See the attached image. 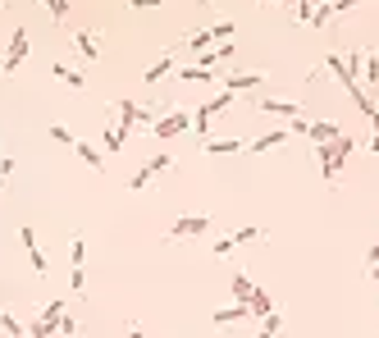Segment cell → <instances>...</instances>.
<instances>
[{"label": "cell", "instance_id": "obj_1", "mask_svg": "<svg viewBox=\"0 0 379 338\" xmlns=\"http://www.w3.org/2000/svg\"><path fill=\"white\" fill-rule=\"evenodd\" d=\"M114 114H119V128H142V123H155V110L142 101H133V96H114Z\"/></svg>", "mask_w": 379, "mask_h": 338}, {"label": "cell", "instance_id": "obj_2", "mask_svg": "<svg viewBox=\"0 0 379 338\" xmlns=\"http://www.w3.org/2000/svg\"><path fill=\"white\" fill-rule=\"evenodd\" d=\"M210 224H215L210 215H179L169 224V234H164V243H179V238H206Z\"/></svg>", "mask_w": 379, "mask_h": 338}, {"label": "cell", "instance_id": "obj_3", "mask_svg": "<svg viewBox=\"0 0 379 338\" xmlns=\"http://www.w3.org/2000/svg\"><path fill=\"white\" fill-rule=\"evenodd\" d=\"M229 105H233V92H219V96H210V101H201L197 110H192V133H210V119L224 114Z\"/></svg>", "mask_w": 379, "mask_h": 338}, {"label": "cell", "instance_id": "obj_4", "mask_svg": "<svg viewBox=\"0 0 379 338\" xmlns=\"http://www.w3.org/2000/svg\"><path fill=\"white\" fill-rule=\"evenodd\" d=\"M28 60V28L18 23L14 32H9V46H5V55H0V73H18V64Z\"/></svg>", "mask_w": 379, "mask_h": 338}, {"label": "cell", "instance_id": "obj_5", "mask_svg": "<svg viewBox=\"0 0 379 338\" xmlns=\"http://www.w3.org/2000/svg\"><path fill=\"white\" fill-rule=\"evenodd\" d=\"M169 165H174V156H169V151H160V156H151V160H147V165H142V169H138V174H133V179H128V188H133V192H142V188H151V183H155V179H160V174H164V169H169Z\"/></svg>", "mask_w": 379, "mask_h": 338}, {"label": "cell", "instance_id": "obj_6", "mask_svg": "<svg viewBox=\"0 0 379 338\" xmlns=\"http://www.w3.org/2000/svg\"><path fill=\"white\" fill-rule=\"evenodd\" d=\"M18 243H23V252H28V260H32L37 279H46V274H51V260H46V252H42V243H37V229H32V224H23V229H18Z\"/></svg>", "mask_w": 379, "mask_h": 338}, {"label": "cell", "instance_id": "obj_7", "mask_svg": "<svg viewBox=\"0 0 379 338\" xmlns=\"http://www.w3.org/2000/svg\"><path fill=\"white\" fill-rule=\"evenodd\" d=\"M188 128H192V114L188 110H169V114H160V119L151 123L155 138H179V133H188Z\"/></svg>", "mask_w": 379, "mask_h": 338}, {"label": "cell", "instance_id": "obj_8", "mask_svg": "<svg viewBox=\"0 0 379 338\" xmlns=\"http://www.w3.org/2000/svg\"><path fill=\"white\" fill-rule=\"evenodd\" d=\"M251 105H256V110H265V114H279V119H302V105L297 101H275V96H251Z\"/></svg>", "mask_w": 379, "mask_h": 338}, {"label": "cell", "instance_id": "obj_9", "mask_svg": "<svg viewBox=\"0 0 379 338\" xmlns=\"http://www.w3.org/2000/svg\"><path fill=\"white\" fill-rule=\"evenodd\" d=\"M338 169H343V156L334 151V142H320V174H325L329 188L338 183Z\"/></svg>", "mask_w": 379, "mask_h": 338}, {"label": "cell", "instance_id": "obj_10", "mask_svg": "<svg viewBox=\"0 0 379 338\" xmlns=\"http://www.w3.org/2000/svg\"><path fill=\"white\" fill-rule=\"evenodd\" d=\"M73 51L83 55V64L101 60V42H96V32H87V28H73Z\"/></svg>", "mask_w": 379, "mask_h": 338}, {"label": "cell", "instance_id": "obj_11", "mask_svg": "<svg viewBox=\"0 0 379 338\" xmlns=\"http://www.w3.org/2000/svg\"><path fill=\"white\" fill-rule=\"evenodd\" d=\"M260 83H265V73H229V78H224V92H233V96H238V92H256V87Z\"/></svg>", "mask_w": 379, "mask_h": 338}, {"label": "cell", "instance_id": "obj_12", "mask_svg": "<svg viewBox=\"0 0 379 338\" xmlns=\"http://www.w3.org/2000/svg\"><path fill=\"white\" fill-rule=\"evenodd\" d=\"M288 138H293V133H288V128H275V133H260V138H251V142H247V151H256V156H260V151H275V147H284Z\"/></svg>", "mask_w": 379, "mask_h": 338}, {"label": "cell", "instance_id": "obj_13", "mask_svg": "<svg viewBox=\"0 0 379 338\" xmlns=\"http://www.w3.org/2000/svg\"><path fill=\"white\" fill-rule=\"evenodd\" d=\"M210 320H215L219 330H229V325H238V320H251V306L247 302H233V306H224V311H215Z\"/></svg>", "mask_w": 379, "mask_h": 338}, {"label": "cell", "instance_id": "obj_14", "mask_svg": "<svg viewBox=\"0 0 379 338\" xmlns=\"http://www.w3.org/2000/svg\"><path fill=\"white\" fill-rule=\"evenodd\" d=\"M201 147H206L210 156H233V151H247V142L242 138H206Z\"/></svg>", "mask_w": 379, "mask_h": 338}, {"label": "cell", "instance_id": "obj_15", "mask_svg": "<svg viewBox=\"0 0 379 338\" xmlns=\"http://www.w3.org/2000/svg\"><path fill=\"white\" fill-rule=\"evenodd\" d=\"M338 133H343V128H338V123H329V119H315V123H306V138L315 142V147H320V142H334Z\"/></svg>", "mask_w": 379, "mask_h": 338}, {"label": "cell", "instance_id": "obj_16", "mask_svg": "<svg viewBox=\"0 0 379 338\" xmlns=\"http://www.w3.org/2000/svg\"><path fill=\"white\" fill-rule=\"evenodd\" d=\"M174 64H179V55H174V51H164V55H160V60H155V64H151V69H147V73H142V78H147V87H155V83H160V78H164V73H169V69H174Z\"/></svg>", "mask_w": 379, "mask_h": 338}, {"label": "cell", "instance_id": "obj_17", "mask_svg": "<svg viewBox=\"0 0 379 338\" xmlns=\"http://www.w3.org/2000/svg\"><path fill=\"white\" fill-rule=\"evenodd\" d=\"M247 306H251V320H260V315H270V311H275V302H270V293H265V288H251Z\"/></svg>", "mask_w": 379, "mask_h": 338}, {"label": "cell", "instance_id": "obj_18", "mask_svg": "<svg viewBox=\"0 0 379 338\" xmlns=\"http://www.w3.org/2000/svg\"><path fill=\"white\" fill-rule=\"evenodd\" d=\"M101 142H105V151H110V156H119L124 142H128V128H119V123H114V128H105V133H101Z\"/></svg>", "mask_w": 379, "mask_h": 338}, {"label": "cell", "instance_id": "obj_19", "mask_svg": "<svg viewBox=\"0 0 379 338\" xmlns=\"http://www.w3.org/2000/svg\"><path fill=\"white\" fill-rule=\"evenodd\" d=\"M51 69H55V78H60V83H69L73 87V92H78V87H83L87 78H83V69H69V64H64V60H55L51 64Z\"/></svg>", "mask_w": 379, "mask_h": 338}, {"label": "cell", "instance_id": "obj_20", "mask_svg": "<svg viewBox=\"0 0 379 338\" xmlns=\"http://www.w3.org/2000/svg\"><path fill=\"white\" fill-rule=\"evenodd\" d=\"M73 151H78V156L87 160V169H96V174L105 169V156H101V151H96V147H87V142H73Z\"/></svg>", "mask_w": 379, "mask_h": 338}, {"label": "cell", "instance_id": "obj_21", "mask_svg": "<svg viewBox=\"0 0 379 338\" xmlns=\"http://www.w3.org/2000/svg\"><path fill=\"white\" fill-rule=\"evenodd\" d=\"M279 330H284V315H279V311H270V315H260V330H256V338H279Z\"/></svg>", "mask_w": 379, "mask_h": 338}, {"label": "cell", "instance_id": "obj_22", "mask_svg": "<svg viewBox=\"0 0 379 338\" xmlns=\"http://www.w3.org/2000/svg\"><path fill=\"white\" fill-rule=\"evenodd\" d=\"M260 238H265V229H260V224H247V229H238V234H229V243L242 247V243H260Z\"/></svg>", "mask_w": 379, "mask_h": 338}, {"label": "cell", "instance_id": "obj_23", "mask_svg": "<svg viewBox=\"0 0 379 338\" xmlns=\"http://www.w3.org/2000/svg\"><path fill=\"white\" fill-rule=\"evenodd\" d=\"M215 73H219V69H201V64H188L179 78H183V83H215Z\"/></svg>", "mask_w": 379, "mask_h": 338}, {"label": "cell", "instance_id": "obj_24", "mask_svg": "<svg viewBox=\"0 0 379 338\" xmlns=\"http://www.w3.org/2000/svg\"><path fill=\"white\" fill-rule=\"evenodd\" d=\"M0 330H5L9 338H23V334H28V325H18V315H14V311H0Z\"/></svg>", "mask_w": 379, "mask_h": 338}, {"label": "cell", "instance_id": "obj_25", "mask_svg": "<svg viewBox=\"0 0 379 338\" xmlns=\"http://www.w3.org/2000/svg\"><path fill=\"white\" fill-rule=\"evenodd\" d=\"M251 288H256V284H251V274H233V297H238V302H247Z\"/></svg>", "mask_w": 379, "mask_h": 338}, {"label": "cell", "instance_id": "obj_26", "mask_svg": "<svg viewBox=\"0 0 379 338\" xmlns=\"http://www.w3.org/2000/svg\"><path fill=\"white\" fill-rule=\"evenodd\" d=\"M83 256H87V243H83V234H73L69 238V265H83Z\"/></svg>", "mask_w": 379, "mask_h": 338}, {"label": "cell", "instance_id": "obj_27", "mask_svg": "<svg viewBox=\"0 0 379 338\" xmlns=\"http://www.w3.org/2000/svg\"><path fill=\"white\" fill-rule=\"evenodd\" d=\"M361 69H366V83H371V87H375V83H379V55H375V51H366V60H361Z\"/></svg>", "mask_w": 379, "mask_h": 338}, {"label": "cell", "instance_id": "obj_28", "mask_svg": "<svg viewBox=\"0 0 379 338\" xmlns=\"http://www.w3.org/2000/svg\"><path fill=\"white\" fill-rule=\"evenodd\" d=\"M46 133H51V142H60V147H73V142H78L73 133L64 128V123H51V128H46Z\"/></svg>", "mask_w": 379, "mask_h": 338}, {"label": "cell", "instance_id": "obj_29", "mask_svg": "<svg viewBox=\"0 0 379 338\" xmlns=\"http://www.w3.org/2000/svg\"><path fill=\"white\" fill-rule=\"evenodd\" d=\"M46 9H51V18L64 28V18H69V0H46Z\"/></svg>", "mask_w": 379, "mask_h": 338}, {"label": "cell", "instance_id": "obj_30", "mask_svg": "<svg viewBox=\"0 0 379 338\" xmlns=\"http://www.w3.org/2000/svg\"><path fill=\"white\" fill-rule=\"evenodd\" d=\"M69 279H73V297H83V288H87V270H83V265H69Z\"/></svg>", "mask_w": 379, "mask_h": 338}, {"label": "cell", "instance_id": "obj_31", "mask_svg": "<svg viewBox=\"0 0 379 338\" xmlns=\"http://www.w3.org/2000/svg\"><path fill=\"white\" fill-rule=\"evenodd\" d=\"M60 315H64V302H60V297L42 306V320H51V325H55V320H60Z\"/></svg>", "mask_w": 379, "mask_h": 338}, {"label": "cell", "instance_id": "obj_32", "mask_svg": "<svg viewBox=\"0 0 379 338\" xmlns=\"http://www.w3.org/2000/svg\"><path fill=\"white\" fill-rule=\"evenodd\" d=\"M293 14H297V18H302V23L311 28V14H315V5H311V0H297V5H293Z\"/></svg>", "mask_w": 379, "mask_h": 338}, {"label": "cell", "instance_id": "obj_33", "mask_svg": "<svg viewBox=\"0 0 379 338\" xmlns=\"http://www.w3.org/2000/svg\"><path fill=\"white\" fill-rule=\"evenodd\" d=\"M371 123H375V133H371V142H366V151H371V156H379V110L371 114Z\"/></svg>", "mask_w": 379, "mask_h": 338}, {"label": "cell", "instance_id": "obj_34", "mask_svg": "<svg viewBox=\"0 0 379 338\" xmlns=\"http://www.w3.org/2000/svg\"><path fill=\"white\" fill-rule=\"evenodd\" d=\"M55 330H60V338H64V334H78V320H73V315H60V320H55Z\"/></svg>", "mask_w": 379, "mask_h": 338}, {"label": "cell", "instance_id": "obj_35", "mask_svg": "<svg viewBox=\"0 0 379 338\" xmlns=\"http://www.w3.org/2000/svg\"><path fill=\"white\" fill-rule=\"evenodd\" d=\"M366 265H379V238H375L371 247H366Z\"/></svg>", "mask_w": 379, "mask_h": 338}, {"label": "cell", "instance_id": "obj_36", "mask_svg": "<svg viewBox=\"0 0 379 338\" xmlns=\"http://www.w3.org/2000/svg\"><path fill=\"white\" fill-rule=\"evenodd\" d=\"M164 0H133V9H160Z\"/></svg>", "mask_w": 379, "mask_h": 338}, {"label": "cell", "instance_id": "obj_37", "mask_svg": "<svg viewBox=\"0 0 379 338\" xmlns=\"http://www.w3.org/2000/svg\"><path fill=\"white\" fill-rule=\"evenodd\" d=\"M124 330H128V338H151V334H142V330H138V325H133V320L124 325Z\"/></svg>", "mask_w": 379, "mask_h": 338}, {"label": "cell", "instance_id": "obj_38", "mask_svg": "<svg viewBox=\"0 0 379 338\" xmlns=\"http://www.w3.org/2000/svg\"><path fill=\"white\" fill-rule=\"evenodd\" d=\"M352 5H361V0H334V9L343 14V9H352Z\"/></svg>", "mask_w": 379, "mask_h": 338}, {"label": "cell", "instance_id": "obj_39", "mask_svg": "<svg viewBox=\"0 0 379 338\" xmlns=\"http://www.w3.org/2000/svg\"><path fill=\"white\" fill-rule=\"evenodd\" d=\"M265 5H288V9H293V5H297V0H265Z\"/></svg>", "mask_w": 379, "mask_h": 338}, {"label": "cell", "instance_id": "obj_40", "mask_svg": "<svg viewBox=\"0 0 379 338\" xmlns=\"http://www.w3.org/2000/svg\"><path fill=\"white\" fill-rule=\"evenodd\" d=\"M371 279H375V284H379V265H371Z\"/></svg>", "mask_w": 379, "mask_h": 338}, {"label": "cell", "instance_id": "obj_41", "mask_svg": "<svg viewBox=\"0 0 379 338\" xmlns=\"http://www.w3.org/2000/svg\"><path fill=\"white\" fill-rule=\"evenodd\" d=\"M64 338H78V334H64Z\"/></svg>", "mask_w": 379, "mask_h": 338}, {"label": "cell", "instance_id": "obj_42", "mask_svg": "<svg viewBox=\"0 0 379 338\" xmlns=\"http://www.w3.org/2000/svg\"><path fill=\"white\" fill-rule=\"evenodd\" d=\"M0 5H9V0H0Z\"/></svg>", "mask_w": 379, "mask_h": 338}, {"label": "cell", "instance_id": "obj_43", "mask_svg": "<svg viewBox=\"0 0 379 338\" xmlns=\"http://www.w3.org/2000/svg\"><path fill=\"white\" fill-rule=\"evenodd\" d=\"M375 325H379V315H375Z\"/></svg>", "mask_w": 379, "mask_h": 338}, {"label": "cell", "instance_id": "obj_44", "mask_svg": "<svg viewBox=\"0 0 379 338\" xmlns=\"http://www.w3.org/2000/svg\"><path fill=\"white\" fill-rule=\"evenodd\" d=\"M375 188H379V179H375Z\"/></svg>", "mask_w": 379, "mask_h": 338}, {"label": "cell", "instance_id": "obj_45", "mask_svg": "<svg viewBox=\"0 0 379 338\" xmlns=\"http://www.w3.org/2000/svg\"><path fill=\"white\" fill-rule=\"evenodd\" d=\"M206 5H210V0H206Z\"/></svg>", "mask_w": 379, "mask_h": 338}]
</instances>
